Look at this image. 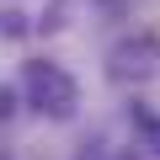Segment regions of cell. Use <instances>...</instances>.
I'll list each match as a JSON object with an SVG mask.
<instances>
[{
	"mask_svg": "<svg viewBox=\"0 0 160 160\" xmlns=\"http://www.w3.org/2000/svg\"><path fill=\"white\" fill-rule=\"evenodd\" d=\"M22 102L53 123H69L80 112V86H75V75L53 59H27L22 64Z\"/></svg>",
	"mask_w": 160,
	"mask_h": 160,
	"instance_id": "obj_1",
	"label": "cell"
},
{
	"mask_svg": "<svg viewBox=\"0 0 160 160\" xmlns=\"http://www.w3.org/2000/svg\"><path fill=\"white\" fill-rule=\"evenodd\" d=\"M107 75L118 86H149L160 80V32H133L107 48Z\"/></svg>",
	"mask_w": 160,
	"mask_h": 160,
	"instance_id": "obj_2",
	"label": "cell"
},
{
	"mask_svg": "<svg viewBox=\"0 0 160 160\" xmlns=\"http://www.w3.org/2000/svg\"><path fill=\"white\" fill-rule=\"evenodd\" d=\"M139 128H144V149H155V155H160V118L139 112Z\"/></svg>",
	"mask_w": 160,
	"mask_h": 160,
	"instance_id": "obj_3",
	"label": "cell"
},
{
	"mask_svg": "<svg viewBox=\"0 0 160 160\" xmlns=\"http://www.w3.org/2000/svg\"><path fill=\"white\" fill-rule=\"evenodd\" d=\"M80 160H133V155H128V149H107V144H86Z\"/></svg>",
	"mask_w": 160,
	"mask_h": 160,
	"instance_id": "obj_4",
	"label": "cell"
}]
</instances>
